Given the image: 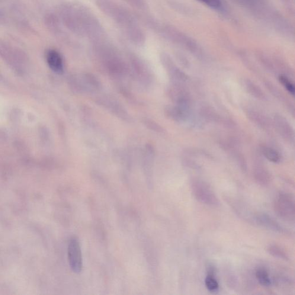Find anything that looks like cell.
Segmentation results:
<instances>
[{
	"mask_svg": "<svg viewBox=\"0 0 295 295\" xmlns=\"http://www.w3.org/2000/svg\"><path fill=\"white\" fill-rule=\"evenodd\" d=\"M274 121L275 127H276L278 133L285 140L291 142H294V130L287 120L280 115H275L274 117Z\"/></svg>",
	"mask_w": 295,
	"mask_h": 295,
	"instance_id": "cell-5",
	"label": "cell"
},
{
	"mask_svg": "<svg viewBox=\"0 0 295 295\" xmlns=\"http://www.w3.org/2000/svg\"><path fill=\"white\" fill-rule=\"evenodd\" d=\"M165 113L169 118L175 121L180 122L185 120L187 117V111L176 105L168 106L166 108Z\"/></svg>",
	"mask_w": 295,
	"mask_h": 295,
	"instance_id": "cell-7",
	"label": "cell"
},
{
	"mask_svg": "<svg viewBox=\"0 0 295 295\" xmlns=\"http://www.w3.org/2000/svg\"><path fill=\"white\" fill-rule=\"evenodd\" d=\"M144 123L146 124L147 126H150V129H153V130L158 131V132H161L163 131V129L161 127H160L158 125H157L154 122H152L149 120H144Z\"/></svg>",
	"mask_w": 295,
	"mask_h": 295,
	"instance_id": "cell-18",
	"label": "cell"
},
{
	"mask_svg": "<svg viewBox=\"0 0 295 295\" xmlns=\"http://www.w3.org/2000/svg\"><path fill=\"white\" fill-rule=\"evenodd\" d=\"M68 259L70 268L78 274L83 268V258L81 248L78 238L74 237L70 240L68 246Z\"/></svg>",
	"mask_w": 295,
	"mask_h": 295,
	"instance_id": "cell-3",
	"label": "cell"
},
{
	"mask_svg": "<svg viewBox=\"0 0 295 295\" xmlns=\"http://www.w3.org/2000/svg\"><path fill=\"white\" fill-rule=\"evenodd\" d=\"M205 284L207 289L211 292H216L219 290V285L216 278L212 274L208 275L205 280Z\"/></svg>",
	"mask_w": 295,
	"mask_h": 295,
	"instance_id": "cell-13",
	"label": "cell"
},
{
	"mask_svg": "<svg viewBox=\"0 0 295 295\" xmlns=\"http://www.w3.org/2000/svg\"><path fill=\"white\" fill-rule=\"evenodd\" d=\"M254 175L256 182L263 187H266L271 183V176L270 174L267 169L261 167H257L255 168Z\"/></svg>",
	"mask_w": 295,
	"mask_h": 295,
	"instance_id": "cell-8",
	"label": "cell"
},
{
	"mask_svg": "<svg viewBox=\"0 0 295 295\" xmlns=\"http://www.w3.org/2000/svg\"><path fill=\"white\" fill-rule=\"evenodd\" d=\"M256 278L261 285L264 287L271 286L272 280L268 272L264 268H259L255 273Z\"/></svg>",
	"mask_w": 295,
	"mask_h": 295,
	"instance_id": "cell-11",
	"label": "cell"
},
{
	"mask_svg": "<svg viewBox=\"0 0 295 295\" xmlns=\"http://www.w3.org/2000/svg\"><path fill=\"white\" fill-rule=\"evenodd\" d=\"M279 81H280L281 84L284 85V87L287 89V91L290 92V94L294 95L295 90L294 85L286 76L280 75V77H279Z\"/></svg>",
	"mask_w": 295,
	"mask_h": 295,
	"instance_id": "cell-16",
	"label": "cell"
},
{
	"mask_svg": "<svg viewBox=\"0 0 295 295\" xmlns=\"http://www.w3.org/2000/svg\"><path fill=\"white\" fill-rule=\"evenodd\" d=\"M246 114H248L250 119L253 122H254L255 123L259 125H262V126H264V125H265L266 121L265 118L261 114H259L258 112L253 110H249L247 112Z\"/></svg>",
	"mask_w": 295,
	"mask_h": 295,
	"instance_id": "cell-15",
	"label": "cell"
},
{
	"mask_svg": "<svg viewBox=\"0 0 295 295\" xmlns=\"http://www.w3.org/2000/svg\"><path fill=\"white\" fill-rule=\"evenodd\" d=\"M267 252L274 257L283 259L284 261H289L290 258L285 250L277 245H272L267 248Z\"/></svg>",
	"mask_w": 295,
	"mask_h": 295,
	"instance_id": "cell-10",
	"label": "cell"
},
{
	"mask_svg": "<svg viewBox=\"0 0 295 295\" xmlns=\"http://www.w3.org/2000/svg\"><path fill=\"white\" fill-rule=\"evenodd\" d=\"M274 210L282 219L290 222L295 220V202L293 195L287 193L279 194L274 203Z\"/></svg>",
	"mask_w": 295,
	"mask_h": 295,
	"instance_id": "cell-2",
	"label": "cell"
},
{
	"mask_svg": "<svg viewBox=\"0 0 295 295\" xmlns=\"http://www.w3.org/2000/svg\"><path fill=\"white\" fill-rule=\"evenodd\" d=\"M201 113L203 117L207 120L216 121L219 118L216 112L209 107L206 106L202 108Z\"/></svg>",
	"mask_w": 295,
	"mask_h": 295,
	"instance_id": "cell-14",
	"label": "cell"
},
{
	"mask_svg": "<svg viewBox=\"0 0 295 295\" xmlns=\"http://www.w3.org/2000/svg\"><path fill=\"white\" fill-rule=\"evenodd\" d=\"M263 154L266 158L274 163H278L281 162V157L280 154L277 150L272 148L265 147L262 149Z\"/></svg>",
	"mask_w": 295,
	"mask_h": 295,
	"instance_id": "cell-12",
	"label": "cell"
},
{
	"mask_svg": "<svg viewBox=\"0 0 295 295\" xmlns=\"http://www.w3.org/2000/svg\"><path fill=\"white\" fill-rule=\"evenodd\" d=\"M46 59L48 65L54 72L62 74L63 72V63L59 53L54 50L47 51Z\"/></svg>",
	"mask_w": 295,
	"mask_h": 295,
	"instance_id": "cell-6",
	"label": "cell"
},
{
	"mask_svg": "<svg viewBox=\"0 0 295 295\" xmlns=\"http://www.w3.org/2000/svg\"><path fill=\"white\" fill-rule=\"evenodd\" d=\"M191 189L194 197L202 204L213 207L219 206V199L207 182L200 179H194L191 182Z\"/></svg>",
	"mask_w": 295,
	"mask_h": 295,
	"instance_id": "cell-1",
	"label": "cell"
},
{
	"mask_svg": "<svg viewBox=\"0 0 295 295\" xmlns=\"http://www.w3.org/2000/svg\"><path fill=\"white\" fill-rule=\"evenodd\" d=\"M244 87L246 91H248L250 94L253 97L263 100L265 98V94L261 90V89L257 85H256L254 83L250 81L249 80H246L244 81Z\"/></svg>",
	"mask_w": 295,
	"mask_h": 295,
	"instance_id": "cell-9",
	"label": "cell"
},
{
	"mask_svg": "<svg viewBox=\"0 0 295 295\" xmlns=\"http://www.w3.org/2000/svg\"><path fill=\"white\" fill-rule=\"evenodd\" d=\"M197 1L213 9L219 8L221 5L220 0H197Z\"/></svg>",
	"mask_w": 295,
	"mask_h": 295,
	"instance_id": "cell-17",
	"label": "cell"
},
{
	"mask_svg": "<svg viewBox=\"0 0 295 295\" xmlns=\"http://www.w3.org/2000/svg\"><path fill=\"white\" fill-rule=\"evenodd\" d=\"M253 220L257 225L272 231V232L283 234L288 233L287 231L282 227L276 220L267 214L261 213L256 214L253 217Z\"/></svg>",
	"mask_w": 295,
	"mask_h": 295,
	"instance_id": "cell-4",
	"label": "cell"
}]
</instances>
